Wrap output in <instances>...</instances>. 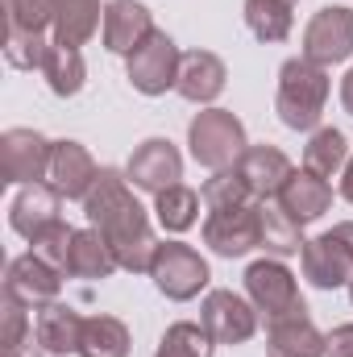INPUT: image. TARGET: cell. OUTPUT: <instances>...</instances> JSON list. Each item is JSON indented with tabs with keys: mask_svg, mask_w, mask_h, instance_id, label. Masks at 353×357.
<instances>
[{
	"mask_svg": "<svg viewBox=\"0 0 353 357\" xmlns=\"http://www.w3.org/2000/svg\"><path fill=\"white\" fill-rule=\"evenodd\" d=\"M324 357H353V324H337V328L329 333Z\"/></svg>",
	"mask_w": 353,
	"mask_h": 357,
	"instance_id": "d590c367",
	"label": "cell"
},
{
	"mask_svg": "<svg viewBox=\"0 0 353 357\" xmlns=\"http://www.w3.org/2000/svg\"><path fill=\"white\" fill-rule=\"evenodd\" d=\"M4 291H8V295H17L25 307L42 312L46 303H54V299H59V291H63V270H54L50 262H42L38 254H21V258H13V262H8Z\"/></svg>",
	"mask_w": 353,
	"mask_h": 357,
	"instance_id": "4fadbf2b",
	"label": "cell"
},
{
	"mask_svg": "<svg viewBox=\"0 0 353 357\" xmlns=\"http://www.w3.org/2000/svg\"><path fill=\"white\" fill-rule=\"evenodd\" d=\"M71 241H75V229L67 220H54L50 229H42L33 241H29V254H38L42 262H50L54 270L67 274V258H71Z\"/></svg>",
	"mask_w": 353,
	"mask_h": 357,
	"instance_id": "836d02e7",
	"label": "cell"
},
{
	"mask_svg": "<svg viewBox=\"0 0 353 357\" xmlns=\"http://www.w3.org/2000/svg\"><path fill=\"white\" fill-rule=\"evenodd\" d=\"M46 50H50L46 33H4V59H8V67H17V71H33V67L42 71Z\"/></svg>",
	"mask_w": 353,
	"mask_h": 357,
	"instance_id": "e575fe53",
	"label": "cell"
},
{
	"mask_svg": "<svg viewBox=\"0 0 353 357\" xmlns=\"http://www.w3.org/2000/svg\"><path fill=\"white\" fill-rule=\"evenodd\" d=\"M150 33H154V13L146 4H137V0H108L104 4V29H100L104 50L129 59Z\"/></svg>",
	"mask_w": 353,
	"mask_h": 357,
	"instance_id": "5bb4252c",
	"label": "cell"
},
{
	"mask_svg": "<svg viewBox=\"0 0 353 357\" xmlns=\"http://www.w3.org/2000/svg\"><path fill=\"white\" fill-rule=\"evenodd\" d=\"M84 320L71 303H46L38 312V324H33V341L38 349L50 357H67V354H80V337H84Z\"/></svg>",
	"mask_w": 353,
	"mask_h": 357,
	"instance_id": "d6986e66",
	"label": "cell"
},
{
	"mask_svg": "<svg viewBox=\"0 0 353 357\" xmlns=\"http://www.w3.org/2000/svg\"><path fill=\"white\" fill-rule=\"evenodd\" d=\"M42 75H46V84H50L54 96H80L84 84H88V63H84V54L75 46L50 42V50L42 59Z\"/></svg>",
	"mask_w": 353,
	"mask_h": 357,
	"instance_id": "484cf974",
	"label": "cell"
},
{
	"mask_svg": "<svg viewBox=\"0 0 353 357\" xmlns=\"http://www.w3.org/2000/svg\"><path fill=\"white\" fill-rule=\"evenodd\" d=\"M54 142L38 129H4L0 133V175L4 183H42L50 175Z\"/></svg>",
	"mask_w": 353,
	"mask_h": 357,
	"instance_id": "30bf717a",
	"label": "cell"
},
{
	"mask_svg": "<svg viewBox=\"0 0 353 357\" xmlns=\"http://www.w3.org/2000/svg\"><path fill=\"white\" fill-rule=\"evenodd\" d=\"M237 171H241L246 187L254 191V199H258V204H262V199H274V195L283 191V183L295 175L291 158H287L278 146H250V150L241 154Z\"/></svg>",
	"mask_w": 353,
	"mask_h": 357,
	"instance_id": "ffe728a7",
	"label": "cell"
},
{
	"mask_svg": "<svg viewBox=\"0 0 353 357\" xmlns=\"http://www.w3.org/2000/svg\"><path fill=\"white\" fill-rule=\"evenodd\" d=\"M187 146H191V158L208 171H229L241 162V154L250 150V137H246V125L229 112V108H204L191 116L187 125Z\"/></svg>",
	"mask_w": 353,
	"mask_h": 357,
	"instance_id": "3957f363",
	"label": "cell"
},
{
	"mask_svg": "<svg viewBox=\"0 0 353 357\" xmlns=\"http://www.w3.org/2000/svg\"><path fill=\"white\" fill-rule=\"evenodd\" d=\"M350 54H353V8H345V4L320 8L303 29V59H312L320 67H333V63H345Z\"/></svg>",
	"mask_w": 353,
	"mask_h": 357,
	"instance_id": "8fae6325",
	"label": "cell"
},
{
	"mask_svg": "<svg viewBox=\"0 0 353 357\" xmlns=\"http://www.w3.org/2000/svg\"><path fill=\"white\" fill-rule=\"evenodd\" d=\"M341 104H345V112L353 116V67H350V75L341 79Z\"/></svg>",
	"mask_w": 353,
	"mask_h": 357,
	"instance_id": "74e56055",
	"label": "cell"
},
{
	"mask_svg": "<svg viewBox=\"0 0 353 357\" xmlns=\"http://www.w3.org/2000/svg\"><path fill=\"white\" fill-rule=\"evenodd\" d=\"M324 349H329V337L308 316L266 324V354L270 357H324Z\"/></svg>",
	"mask_w": 353,
	"mask_h": 357,
	"instance_id": "44dd1931",
	"label": "cell"
},
{
	"mask_svg": "<svg viewBox=\"0 0 353 357\" xmlns=\"http://www.w3.org/2000/svg\"><path fill=\"white\" fill-rule=\"evenodd\" d=\"M100 178V167L88 154V146L80 142H54V154H50V175L46 183L63 195V199H88V191Z\"/></svg>",
	"mask_w": 353,
	"mask_h": 357,
	"instance_id": "9a60e30c",
	"label": "cell"
},
{
	"mask_svg": "<svg viewBox=\"0 0 353 357\" xmlns=\"http://www.w3.org/2000/svg\"><path fill=\"white\" fill-rule=\"evenodd\" d=\"M345 162H350V137L341 129H333V125L312 129V137L303 146V171H312L320 178H333L345 171Z\"/></svg>",
	"mask_w": 353,
	"mask_h": 357,
	"instance_id": "d4e9b609",
	"label": "cell"
},
{
	"mask_svg": "<svg viewBox=\"0 0 353 357\" xmlns=\"http://www.w3.org/2000/svg\"><path fill=\"white\" fill-rule=\"evenodd\" d=\"M150 278H154V287H158L167 299L187 303V299H195V295L208 287L212 270L200 258V250H191V245H183V241H158L154 262H150Z\"/></svg>",
	"mask_w": 353,
	"mask_h": 357,
	"instance_id": "8992f818",
	"label": "cell"
},
{
	"mask_svg": "<svg viewBox=\"0 0 353 357\" xmlns=\"http://www.w3.org/2000/svg\"><path fill=\"white\" fill-rule=\"evenodd\" d=\"M96 29H104L100 0H54V42L59 46H88Z\"/></svg>",
	"mask_w": 353,
	"mask_h": 357,
	"instance_id": "603a6c76",
	"label": "cell"
},
{
	"mask_svg": "<svg viewBox=\"0 0 353 357\" xmlns=\"http://www.w3.org/2000/svg\"><path fill=\"white\" fill-rule=\"evenodd\" d=\"M29 307L4 291V312H0V345H4V357H21L25 345H29Z\"/></svg>",
	"mask_w": 353,
	"mask_h": 357,
	"instance_id": "d6a6232c",
	"label": "cell"
},
{
	"mask_svg": "<svg viewBox=\"0 0 353 357\" xmlns=\"http://www.w3.org/2000/svg\"><path fill=\"white\" fill-rule=\"evenodd\" d=\"M350 299H353V282H350Z\"/></svg>",
	"mask_w": 353,
	"mask_h": 357,
	"instance_id": "f35d334b",
	"label": "cell"
},
{
	"mask_svg": "<svg viewBox=\"0 0 353 357\" xmlns=\"http://www.w3.org/2000/svg\"><path fill=\"white\" fill-rule=\"evenodd\" d=\"M225 79H229V71H225L220 54H212V50H183L175 91L187 104H212L225 91Z\"/></svg>",
	"mask_w": 353,
	"mask_h": 357,
	"instance_id": "e0dca14e",
	"label": "cell"
},
{
	"mask_svg": "<svg viewBox=\"0 0 353 357\" xmlns=\"http://www.w3.org/2000/svg\"><path fill=\"white\" fill-rule=\"evenodd\" d=\"M246 295L250 303L258 307L266 324L274 320H291V316H308V303L295 287V274L283 266L278 258H262V262H250L246 270Z\"/></svg>",
	"mask_w": 353,
	"mask_h": 357,
	"instance_id": "277c9868",
	"label": "cell"
},
{
	"mask_svg": "<svg viewBox=\"0 0 353 357\" xmlns=\"http://www.w3.org/2000/svg\"><path fill=\"white\" fill-rule=\"evenodd\" d=\"M179 63H183V50L175 46V38L167 29H154L133 54H129V84L142 91V96H167L179 79Z\"/></svg>",
	"mask_w": 353,
	"mask_h": 357,
	"instance_id": "52a82bcc",
	"label": "cell"
},
{
	"mask_svg": "<svg viewBox=\"0 0 353 357\" xmlns=\"http://www.w3.org/2000/svg\"><path fill=\"white\" fill-rule=\"evenodd\" d=\"M258 307L237 295V291H208L204 295V307H200V324L208 328V337L216 345H246L254 333H258Z\"/></svg>",
	"mask_w": 353,
	"mask_h": 357,
	"instance_id": "9c48e42d",
	"label": "cell"
},
{
	"mask_svg": "<svg viewBox=\"0 0 353 357\" xmlns=\"http://www.w3.org/2000/svg\"><path fill=\"white\" fill-rule=\"evenodd\" d=\"M84 216L88 225L112 245L121 270L129 274H150L154 262V250H158V237H154V225L146 216V208L137 204L129 178L112 167H100V178L84 199Z\"/></svg>",
	"mask_w": 353,
	"mask_h": 357,
	"instance_id": "6da1fadb",
	"label": "cell"
},
{
	"mask_svg": "<svg viewBox=\"0 0 353 357\" xmlns=\"http://www.w3.org/2000/svg\"><path fill=\"white\" fill-rule=\"evenodd\" d=\"M212 349H216V341L208 337L204 324L179 320V324H171V328L163 333V341H158L154 357H212Z\"/></svg>",
	"mask_w": 353,
	"mask_h": 357,
	"instance_id": "f546056e",
	"label": "cell"
},
{
	"mask_svg": "<svg viewBox=\"0 0 353 357\" xmlns=\"http://www.w3.org/2000/svg\"><path fill=\"white\" fill-rule=\"evenodd\" d=\"M129 328L117 316H88L84 337H80V357H129Z\"/></svg>",
	"mask_w": 353,
	"mask_h": 357,
	"instance_id": "4316f807",
	"label": "cell"
},
{
	"mask_svg": "<svg viewBox=\"0 0 353 357\" xmlns=\"http://www.w3.org/2000/svg\"><path fill=\"white\" fill-rule=\"evenodd\" d=\"M341 195L353 204V154H350V162H345V171H341Z\"/></svg>",
	"mask_w": 353,
	"mask_h": 357,
	"instance_id": "8d00e7d4",
	"label": "cell"
},
{
	"mask_svg": "<svg viewBox=\"0 0 353 357\" xmlns=\"http://www.w3.org/2000/svg\"><path fill=\"white\" fill-rule=\"evenodd\" d=\"M329 67L312 63V59H287L278 67V91H274V112L287 129L295 133H308V129H320V116H324V104H329Z\"/></svg>",
	"mask_w": 353,
	"mask_h": 357,
	"instance_id": "7a4b0ae2",
	"label": "cell"
},
{
	"mask_svg": "<svg viewBox=\"0 0 353 357\" xmlns=\"http://www.w3.org/2000/svg\"><path fill=\"white\" fill-rule=\"evenodd\" d=\"M200 199H204V208H237V204H258L254 199V191L246 187V178L237 167H229V171H212V178L200 187Z\"/></svg>",
	"mask_w": 353,
	"mask_h": 357,
	"instance_id": "4dcf8cb0",
	"label": "cell"
},
{
	"mask_svg": "<svg viewBox=\"0 0 353 357\" xmlns=\"http://www.w3.org/2000/svg\"><path fill=\"white\" fill-rule=\"evenodd\" d=\"M59 204H63V195H59L50 183H25V187L13 195V204H8V225H13V233H21L25 241H33L42 229H50L54 220H63V216H59Z\"/></svg>",
	"mask_w": 353,
	"mask_h": 357,
	"instance_id": "2e32d148",
	"label": "cell"
},
{
	"mask_svg": "<svg viewBox=\"0 0 353 357\" xmlns=\"http://www.w3.org/2000/svg\"><path fill=\"white\" fill-rule=\"evenodd\" d=\"M121 270L112 245L96 233V229H75L71 241V258H67V278H84V282H104Z\"/></svg>",
	"mask_w": 353,
	"mask_h": 357,
	"instance_id": "7402d4cb",
	"label": "cell"
},
{
	"mask_svg": "<svg viewBox=\"0 0 353 357\" xmlns=\"http://www.w3.org/2000/svg\"><path fill=\"white\" fill-rule=\"evenodd\" d=\"M8 33H46L54 29V0H4Z\"/></svg>",
	"mask_w": 353,
	"mask_h": 357,
	"instance_id": "1f68e13d",
	"label": "cell"
},
{
	"mask_svg": "<svg viewBox=\"0 0 353 357\" xmlns=\"http://www.w3.org/2000/svg\"><path fill=\"white\" fill-rule=\"evenodd\" d=\"M258 229H262V241L258 250H266L270 258H291V254H303L308 237H303V225H295L278 204L262 199L258 204Z\"/></svg>",
	"mask_w": 353,
	"mask_h": 357,
	"instance_id": "cb8c5ba5",
	"label": "cell"
},
{
	"mask_svg": "<svg viewBox=\"0 0 353 357\" xmlns=\"http://www.w3.org/2000/svg\"><path fill=\"white\" fill-rule=\"evenodd\" d=\"M274 204L295 225H312V220H320L333 208V187H329V178L312 175V171H295V175L283 183V191L274 195Z\"/></svg>",
	"mask_w": 353,
	"mask_h": 357,
	"instance_id": "ac0fdd59",
	"label": "cell"
},
{
	"mask_svg": "<svg viewBox=\"0 0 353 357\" xmlns=\"http://www.w3.org/2000/svg\"><path fill=\"white\" fill-rule=\"evenodd\" d=\"M262 229H258V204H237V208H208L204 216V245L220 258H246L258 250Z\"/></svg>",
	"mask_w": 353,
	"mask_h": 357,
	"instance_id": "ba28073f",
	"label": "cell"
},
{
	"mask_svg": "<svg viewBox=\"0 0 353 357\" xmlns=\"http://www.w3.org/2000/svg\"><path fill=\"white\" fill-rule=\"evenodd\" d=\"M295 0H246V25L258 42H283L295 25Z\"/></svg>",
	"mask_w": 353,
	"mask_h": 357,
	"instance_id": "83f0119b",
	"label": "cell"
},
{
	"mask_svg": "<svg viewBox=\"0 0 353 357\" xmlns=\"http://www.w3.org/2000/svg\"><path fill=\"white\" fill-rule=\"evenodd\" d=\"M125 178H129L137 191L158 195V191L175 187L179 178H183V154L175 150V142H167V137H146V142L129 154Z\"/></svg>",
	"mask_w": 353,
	"mask_h": 357,
	"instance_id": "7c38bea8",
	"label": "cell"
},
{
	"mask_svg": "<svg viewBox=\"0 0 353 357\" xmlns=\"http://www.w3.org/2000/svg\"><path fill=\"white\" fill-rule=\"evenodd\" d=\"M200 191H191V187H167V191H158L154 195V216H158V225L167 229V233H187L195 220H200Z\"/></svg>",
	"mask_w": 353,
	"mask_h": 357,
	"instance_id": "f1b7e54d",
	"label": "cell"
},
{
	"mask_svg": "<svg viewBox=\"0 0 353 357\" xmlns=\"http://www.w3.org/2000/svg\"><path fill=\"white\" fill-rule=\"evenodd\" d=\"M303 262V278L316 287V291H337V287H350L353 282V220L333 225L329 233L312 237L299 254Z\"/></svg>",
	"mask_w": 353,
	"mask_h": 357,
	"instance_id": "5b68a950",
	"label": "cell"
}]
</instances>
